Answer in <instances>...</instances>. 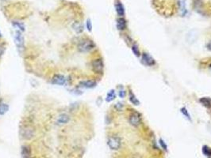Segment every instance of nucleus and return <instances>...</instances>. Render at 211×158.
Segmentation results:
<instances>
[{"mask_svg":"<svg viewBox=\"0 0 211 158\" xmlns=\"http://www.w3.org/2000/svg\"><path fill=\"white\" fill-rule=\"evenodd\" d=\"M95 47V44L91 40H82L78 44V50L80 52H88L93 50Z\"/></svg>","mask_w":211,"mask_h":158,"instance_id":"obj_1","label":"nucleus"},{"mask_svg":"<svg viewBox=\"0 0 211 158\" xmlns=\"http://www.w3.org/2000/svg\"><path fill=\"white\" fill-rule=\"evenodd\" d=\"M107 144L112 150H117L120 149L122 141H121L120 137L117 136H111L108 138Z\"/></svg>","mask_w":211,"mask_h":158,"instance_id":"obj_2","label":"nucleus"},{"mask_svg":"<svg viewBox=\"0 0 211 158\" xmlns=\"http://www.w3.org/2000/svg\"><path fill=\"white\" fill-rule=\"evenodd\" d=\"M14 42H15L17 47H18V51L21 52L24 48V37L21 35V32L17 31L15 33V35L14 36Z\"/></svg>","mask_w":211,"mask_h":158,"instance_id":"obj_3","label":"nucleus"},{"mask_svg":"<svg viewBox=\"0 0 211 158\" xmlns=\"http://www.w3.org/2000/svg\"><path fill=\"white\" fill-rule=\"evenodd\" d=\"M92 68L97 74H102L104 68V64L101 59H96L92 62Z\"/></svg>","mask_w":211,"mask_h":158,"instance_id":"obj_4","label":"nucleus"},{"mask_svg":"<svg viewBox=\"0 0 211 158\" xmlns=\"http://www.w3.org/2000/svg\"><path fill=\"white\" fill-rule=\"evenodd\" d=\"M21 135L24 139H31L34 136V130L29 127H24L23 129L21 130Z\"/></svg>","mask_w":211,"mask_h":158,"instance_id":"obj_5","label":"nucleus"},{"mask_svg":"<svg viewBox=\"0 0 211 158\" xmlns=\"http://www.w3.org/2000/svg\"><path fill=\"white\" fill-rule=\"evenodd\" d=\"M129 123L133 127H137L141 124V115L138 112H133L129 117Z\"/></svg>","mask_w":211,"mask_h":158,"instance_id":"obj_6","label":"nucleus"},{"mask_svg":"<svg viewBox=\"0 0 211 158\" xmlns=\"http://www.w3.org/2000/svg\"><path fill=\"white\" fill-rule=\"evenodd\" d=\"M70 120V117L69 115L67 114H61L58 116L57 121H56V123L58 125V126H62L64 124H66L68 123Z\"/></svg>","mask_w":211,"mask_h":158,"instance_id":"obj_7","label":"nucleus"},{"mask_svg":"<svg viewBox=\"0 0 211 158\" xmlns=\"http://www.w3.org/2000/svg\"><path fill=\"white\" fill-rule=\"evenodd\" d=\"M52 83L58 86H64L66 83V78L61 74H57L52 78Z\"/></svg>","mask_w":211,"mask_h":158,"instance_id":"obj_8","label":"nucleus"},{"mask_svg":"<svg viewBox=\"0 0 211 158\" xmlns=\"http://www.w3.org/2000/svg\"><path fill=\"white\" fill-rule=\"evenodd\" d=\"M142 60H143V62H144L146 65H148V66H153V65H155V63H156L155 60H154L149 54H147V53H143V54H142Z\"/></svg>","mask_w":211,"mask_h":158,"instance_id":"obj_9","label":"nucleus"},{"mask_svg":"<svg viewBox=\"0 0 211 158\" xmlns=\"http://www.w3.org/2000/svg\"><path fill=\"white\" fill-rule=\"evenodd\" d=\"M80 85H81V86L85 87V88L91 89V88H94V86H96V82H95V81H94L87 80V81H84L80 82Z\"/></svg>","mask_w":211,"mask_h":158,"instance_id":"obj_10","label":"nucleus"},{"mask_svg":"<svg viewBox=\"0 0 211 158\" xmlns=\"http://www.w3.org/2000/svg\"><path fill=\"white\" fill-rule=\"evenodd\" d=\"M21 155L23 158H30L31 157V150L29 146H23L21 149Z\"/></svg>","mask_w":211,"mask_h":158,"instance_id":"obj_11","label":"nucleus"},{"mask_svg":"<svg viewBox=\"0 0 211 158\" xmlns=\"http://www.w3.org/2000/svg\"><path fill=\"white\" fill-rule=\"evenodd\" d=\"M117 27L119 30H124L126 28V21L123 18H118L117 20Z\"/></svg>","mask_w":211,"mask_h":158,"instance_id":"obj_12","label":"nucleus"},{"mask_svg":"<svg viewBox=\"0 0 211 158\" xmlns=\"http://www.w3.org/2000/svg\"><path fill=\"white\" fill-rule=\"evenodd\" d=\"M115 9H116V11H117V14L119 16H124L125 14V9H124V6L121 3H117L116 5H115Z\"/></svg>","mask_w":211,"mask_h":158,"instance_id":"obj_13","label":"nucleus"},{"mask_svg":"<svg viewBox=\"0 0 211 158\" xmlns=\"http://www.w3.org/2000/svg\"><path fill=\"white\" fill-rule=\"evenodd\" d=\"M72 28L77 33H81L82 32L84 31V26L79 22H75L72 25Z\"/></svg>","mask_w":211,"mask_h":158,"instance_id":"obj_14","label":"nucleus"},{"mask_svg":"<svg viewBox=\"0 0 211 158\" xmlns=\"http://www.w3.org/2000/svg\"><path fill=\"white\" fill-rule=\"evenodd\" d=\"M115 97H116V94H115L114 90H110L109 93L107 94L106 101H107V102H111V101L114 100Z\"/></svg>","mask_w":211,"mask_h":158,"instance_id":"obj_15","label":"nucleus"},{"mask_svg":"<svg viewBox=\"0 0 211 158\" xmlns=\"http://www.w3.org/2000/svg\"><path fill=\"white\" fill-rule=\"evenodd\" d=\"M200 102L202 104H203L204 106L206 107V108H211V100L210 99L207 98V97H203L200 100Z\"/></svg>","mask_w":211,"mask_h":158,"instance_id":"obj_16","label":"nucleus"},{"mask_svg":"<svg viewBox=\"0 0 211 158\" xmlns=\"http://www.w3.org/2000/svg\"><path fill=\"white\" fill-rule=\"evenodd\" d=\"M14 27H15L16 29H18V31L23 32L25 31V26L21 22H18V21H14L13 22Z\"/></svg>","mask_w":211,"mask_h":158,"instance_id":"obj_17","label":"nucleus"},{"mask_svg":"<svg viewBox=\"0 0 211 158\" xmlns=\"http://www.w3.org/2000/svg\"><path fill=\"white\" fill-rule=\"evenodd\" d=\"M9 109V107H8L7 104H0V115H4L8 111Z\"/></svg>","mask_w":211,"mask_h":158,"instance_id":"obj_18","label":"nucleus"},{"mask_svg":"<svg viewBox=\"0 0 211 158\" xmlns=\"http://www.w3.org/2000/svg\"><path fill=\"white\" fill-rule=\"evenodd\" d=\"M129 101H130L134 105H138V104H140V102L137 101V99L136 98L135 95H133L132 92H130V94H129Z\"/></svg>","mask_w":211,"mask_h":158,"instance_id":"obj_19","label":"nucleus"},{"mask_svg":"<svg viewBox=\"0 0 211 158\" xmlns=\"http://www.w3.org/2000/svg\"><path fill=\"white\" fill-rule=\"evenodd\" d=\"M202 151H203V153L206 156H211V149L209 148L208 146H203V149H202Z\"/></svg>","mask_w":211,"mask_h":158,"instance_id":"obj_20","label":"nucleus"},{"mask_svg":"<svg viewBox=\"0 0 211 158\" xmlns=\"http://www.w3.org/2000/svg\"><path fill=\"white\" fill-rule=\"evenodd\" d=\"M181 111H182V114L184 115H185V116L187 117V118L188 119H190V114H189V113H188L187 110V109H186L185 108H182L181 109Z\"/></svg>","mask_w":211,"mask_h":158,"instance_id":"obj_21","label":"nucleus"},{"mask_svg":"<svg viewBox=\"0 0 211 158\" xmlns=\"http://www.w3.org/2000/svg\"><path fill=\"white\" fill-rule=\"evenodd\" d=\"M132 49H133V53H134L137 56H140V52H139L138 47H137L136 45H133V47H132Z\"/></svg>","mask_w":211,"mask_h":158,"instance_id":"obj_22","label":"nucleus"},{"mask_svg":"<svg viewBox=\"0 0 211 158\" xmlns=\"http://www.w3.org/2000/svg\"><path fill=\"white\" fill-rule=\"evenodd\" d=\"M118 95H119V96H120L121 98H124L125 96V95H126V92H125L124 89H120L119 92H118Z\"/></svg>","mask_w":211,"mask_h":158,"instance_id":"obj_23","label":"nucleus"},{"mask_svg":"<svg viewBox=\"0 0 211 158\" xmlns=\"http://www.w3.org/2000/svg\"><path fill=\"white\" fill-rule=\"evenodd\" d=\"M87 29H88L90 32H91V29H92V25H91V21L90 19H88V20L87 21Z\"/></svg>","mask_w":211,"mask_h":158,"instance_id":"obj_24","label":"nucleus"},{"mask_svg":"<svg viewBox=\"0 0 211 158\" xmlns=\"http://www.w3.org/2000/svg\"><path fill=\"white\" fill-rule=\"evenodd\" d=\"M115 108L117 109V111H122L123 108V104L122 103H117L116 105H115Z\"/></svg>","mask_w":211,"mask_h":158,"instance_id":"obj_25","label":"nucleus"},{"mask_svg":"<svg viewBox=\"0 0 211 158\" xmlns=\"http://www.w3.org/2000/svg\"><path fill=\"white\" fill-rule=\"evenodd\" d=\"M160 145L163 147V149H164V150H167V145H165V143H164V142L162 140V139L160 140Z\"/></svg>","mask_w":211,"mask_h":158,"instance_id":"obj_26","label":"nucleus"},{"mask_svg":"<svg viewBox=\"0 0 211 158\" xmlns=\"http://www.w3.org/2000/svg\"><path fill=\"white\" fill-rule=\"evenodd\" d=\"M3 49L2 48V47H0V56L2 55V54H3Z\"/></svg>","mask_w":211,"mask_h":158,"instance_id":"obj_27","label":"nucleus"},{"mask_svg":"<svg viewBox=\"0 0 211 158\" xmlns=\"http://www.w3.org/2000/svg\"><path fill=\"white\" fill-rule=\"evenodd\" d=\"M1 36H2V34H1V33H0V37H1Z\"/></svg>","mask_w":211,"mask_h":158,"instance_id":"obj_28","label":"nucleus"},{"mask_svg":"<svg viewBox=\"0 0 211 158\" xmlns=\"http://www.w3.org/2000/svg\"><path fill=\"white\" fill-rule=\"evenodd\" d=\"M210 70H211V64H210Z\"/></svg>","mask_w":211,"mask_h":158,"instance_id":"obj_29","label":"nucleus"}]
</instances>
